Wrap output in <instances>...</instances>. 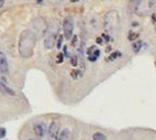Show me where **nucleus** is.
Returning <instances> with one entry per match:
<instances>
[{
	"label": "nucleus",
	"mask_w": 156,
	"mask_h": 140,
	"mask_svg": "<svg viewBox=\"0 0 156 140\" xmlns=\"http://www.w3.org/2000/svg\"><path fill=\"white\" fill-rule=\"evenodd\" d=\"M36 43L35 33L31 30H24L21 32L19 38V54L23 59H30L33 55Z\"/></svg>",
	"instance_id": "1"
},
{
	"label": "nucleus",
	"mask_w": 156,
	"mask_h": 140,
	"mask_svg": "<svg viewBox=\"0 0 156 140\" xmlns=\"http://www.w3.org/2000/svg\"><path fill=\"white\" fill-rule=\"evenodd\" d=\"M63 31H64V38L66 40H70L73 37L74 31V19L72 17H66L63 22Z\"/></svg>",
	"instance_id": "2"
},
{
	"label": "nucleus",
	"mask_w": 156,
	"mask_h": 140,
	"mask_svg": "<svg viewBox=\"0 0 156 140\" xmlns=\"http://www.w3.org/2000/svg\"><path fill=\"white\" fill-rule=\"evenodd\" d=\"M59 123L57 120H53L51 123L50 127H48V138L50 140H57L58 139V136H59Z\"/></svg>",
	"instance_id": "3"
},
{
	"label": "nucleus",
	"mask_w": 156,
	"mask_h": 140,
	"mask_svg": "<svg viewBox=\"0 0 156 140\" xmlns=\"http://www.w3.org/2000/svg\"><path fill=\"white\" fill-rule=\"evenodd\" d=\"M56 33L57 32H53V31L48 30V33L46 35L44 40V46L45 49H52L55 45V41H56Z\"/></svg>",
	"instance_id": "4"
},
{
	"label": "nucleus",
	"mask_w": 156,
	"mask_h": 140,
	"mask_svg": "<svg viewBox=\"0 0 156 140\" xmlns=\"http://www.w3.org/2000/svg\"><path fill=\"white\" fill-rule=\"evenodd\" d=\"M48 128L46 127V125L44 123H37L34 125V132L40 138L44 137L45 134H46V132H48Z\"/></svg>",
	"instance_id": "5"
},
{
	"label": "nucleus",
	"mask_w": 156,
	"mask_h": 140,
	"mask_svg": "<svg viewBox=\"0 0 156 140\" xmlns=\"http://www.w3.org/2000/svg\"><path fill=\"white\" fill-rule=\"evenodd\" d=\"M0 73L8 74L9 73V64L7 61V56L3 52H0Z\"/></svg>",
	"instance_id": "6"
},
{
	"label": "nucleus",
	"mask_w": 156,
	"mask_h": 140,
	"mask_svg": "<svg viewBox=\"0 0 156 140\" xmlns=\"http://www.w3.org/2000/svg\"><path fill=\"white\" fill-rule=\"evenodd\" d=\"M87 54H88V60L90 62H95L97 61L99 55H100V50L97 49L96 46H90L87 51Z\"/></svg>",
	"instance_id": "7"
},
{
	"label": "nucleus",
	"mask_w": 156,
	"mask_h": 140,
	"mask_svg": "<svg viewBox=\"0 0 156 140\" xmlns=\"http://www.w3.org/2000/svg\"><path fill=\"white\" fill-rule=\"evenodd\" d=\"M57 140H72V134H70L69 129H63L59 132L58 139Z\"/></svg>",
	"instance_id": "8"
},
{
	"label": "nucleus",
	"mask_w": 156,
	"mask_h": 140,
	"mask_svg": "<svg viewBox=\"0 0 156 140\" xmlns=\"http://www.w3.org/2000/svg\"><path fill=\"white\" fill-rule=\"evenodd\" d=\"M142 46H143L142 41H136V42H134L133 44H132V48H133V51L135 52V53L140 52V50H141V48H142Z\"/></svg>",
	"instance_id": "9"
},
{
	"label": "nucleus",
	"mask_w": 156,
	"mask_h": 140,
	"mask_svg": "<svg viewBox=\"0 0 156 140\" xmlns=\"http://www.w3.org/2000/svg\"><path fill=\"white\" fill-rule=\"evenodd\" d=\"M92 139L94 140H107V137L102 132H95L94 136H92Z\"/></svg>",
	"instance_id": "10"
},
{
	"label": "nucleus",
	"mask_w": 156,
	"mask_h": 140,
	"mask_svg": "<svg viewBox=\"0 0 156 140\" xmlns=\"http://www.w3.org/2000/svg\"><path fill=\"white\" fill-rule=\"evenodd\" d=\"M121 56V53L119 52V51H115V52H113V53H111L110 55H109L108 57V61L111 62V61H114V60H117L118 57H120Z\"/></svg>",
	"instance_id": "11"
},
{
	"label": "nucleus",
	"mask_w": 156,
	"mask_h": 140,
	"mask_svg": "<svg viewBox=\"0 0 156 140\" xmlns=\"http://www.w3.org/2000/svg\"><path fill=\"white\" fill-rule=\"evenodd\" d=\"M6 134H7L6 129H5V128H0V139H2V138L6 137Z\"/></svg>",
	"instance_id": "12"
},
{
	"label": "nucleus",
	"mask_w": 156,
	"mask_h": 140,
	"mask_svg": "<svg viewBox=\"0 0 156 140\" xmlns=\"http://www.w3.org/2000/svg\"><path fill=\"white\" fill-rule=\"evenodd\" d=\"M62 42H63V35H59L58 40H57V49L62 48Z\"/></svg>",
	"instance_id": "13"
},
{
	"label": "nucleus",
	"mask_w": 156,
	"mask_h": 140,
	"mask_svg": "<svg viewBox=\"0 0 156 140\" xmlns=\"http://www.w3.org/2000/svg\"><path fill=\"white\" fill-rule=\"evenodd\" d=\"M64 61V55H63V53H59L58 56H57V63H62V62Z\"/></svg>",
	"instance_id": "14"
},
{
	"label": "nucleus",
	"mask_w": 156,
	"mask_h": 140,
	"mask_svg": "<svg viewBox=\"0 0 156 140\" xmlns=\"http://www.w3.org/2000/svg\"><path fill=\"white\" fill-rule=\"evenodd\" d=\"M136 38H137L136 33H132V32H131V33H130V35H129V40H131V41H132V40H134V39H136Z\"/></svg>",
	"instance_id": "15"
},
{
	"label": "nucleus",
	"mask_w": 156,
	"mask_h": 140,
	"mask_svg": "<svg viewBox=\"0 0 156 140\" xmlns=\"http://www.w3.org/2000/svg\"><path fill=\"white\" fill-rule=\"evenodd\" d=\"M72 64H73V66H76V65H77V56H73L72 57Z\"/></svg>",
	"instance_id": "16"
},
{
	"label": "nucleus",
	"mask_w": 156,
	"mask_h": 140,
	"mask_svg": "<svg viewBox=\"0 0 156 140\" xmlns=\"http://www.w3.org/2000/svg\"><path fill=\"white\" fill-rule=\"evenodd\" d=\"M5 2H6V0H0V8L5 5Z\"/></svg>",
	"instance_id": "17"
},
{
	"label": "nucleus",
	"mask_w": 156,
	"mask_h": 140,
	"mask_svg": "<svg viewBox=\"0 0 156 140\" xmlns=\"http://www.w3.org/2000/svg\"><path fill=\"white\" fill-rule=\"evenodd\" d=\"M152 19H153V22L156 24V14H153V18H152ZM155 28H156V25H155Z\"/></svg>",
	"instance_id": "18"
},
{
	"label": "nucleus",
	"mask_w": 156,
	"mask_h": 140,
	"mask_svg": "<svg viewBox=\"0 0 156 140\" xmlns=\"http://www.w3.org/2000/svg\"><path fill=\"white\" fill-rule=\"evenodd\" d=\"M97 42L98 43H101V42H102V40H101L100 38H98V39H97Z\"/></svg>",
	"instance_id": "19"
},
{
	"label": "nucleus",
	"mask_w": 156,
	"mask_h": 140,
	"mask_svg": "<svg viewBox=\"0 0 156 140\" xmlns=\"http://www.w3.org/2000/svg\"><path fill=\"white\" fill-rule=\"evenodd\" d=\"M36 1H37V2H39V3H41V2H42V1H43V0H36Z\"/></svg>",
	"instance_id": "20"
},
{
	"label": "nucleus",
	"mask_w": 156,
	"mask_h": 140,
	"mask_svg": "<svg viewBox=\"0 0 156 140\" xmlns=\"http://www.w3.org/2000/svg\"><path fill=\"white\" fill-rule=\"evenodd\" d=\"M30 140H32V139H30Z\"/></svg>",
	"instance_id": "21"
}]
</instances>
